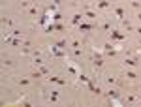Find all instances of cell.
<instances>
[{
	"mask_svg": "<svg viewBox=\"0 0 141 107\" xmlns=\"http://www.w3.org/2000/svg\"><path fill=\"white\" fill-rule=\"evenodd\" d=\"M109 36H111V39H117V42H122V39L126 38L124 34H120L119 30H111V32H109Z\"/></svg>",
	"mask_w": 141,
	"mask_h": 107,
	"instance_id": "cell-1",
	"label": "cell"
},
{
	"mask_svg": "<svg viewBox=\"0 0 141 107\" xmlns=\"http://www.w3.org/2000/svg\"><path fill=\"white\" fill-rule=\"evenodd\" d=\"M96 8H100V10H107V8H111V2H109V0H98Z\"/></svg>",
	"mask_w": 141,
	"mask_h": 107,
	"instance_id": "cell-2",
	"label": "cell"
},
{
	"mask_svg": "<svg viewBox=\"0 0 141 107\" xmlns=\"http://www.w3.org/2000/svg\"><path fill=\"white\" fill-rule=\"evenodd\" d=\"M83 17H85V13H75L73 17H72V24H79V23H83Z\"/></svg>",
	"mask_w": 141,
	"mask_h": 107,
	"instance_id": "cell-3",
	"label": "cell"
},
{
	"mask_svg": "<svg viewBox=\"0 0 141 107\" xmlns=\"http://www.w3.org/2000/svg\"><path fill=\"white\" fill-rule=\"evenodd\" d=\"M115 15H117L120 21H124V15H126V13H124V8H122V6H117V8H115Z\"/></svg>",
	"mask_w": 141,
	"mask_h": 107,
	"instance_id": "cell-4",
	"label": "cell"
},
{
	"mask_svg": "<svg viewBox=\"0 0 141 107\" xmlns=\"http://www.w3.org/2000/svg\"><path fill=\"white\" fill-rule=\"evenodd\" d=\"M122 64L128 66V68H136V66H137V60H136V58H124Z\"/></svg>",
	"mask_w": 141,
	"mask_h": 107,
	"instance_id": "cell-5",
	"label": "cell"
},
{
	"mask_svg": "<svg viewBox=\"0 0 141 107\" xmlns=\"http://www.w3.org/2000/svg\"><path fill=\"white\" fill-rule=\"evenodd\" d=\"M77 28L83 30V32H87V30H92V24L90 23H79V24H77Z\"/></svg>",
	"mask_w": 141,
	"mask_h": 107,
	"instance_id": "cell-6",
	"label": "cell"
},
{
	"mask_svg": "<svg viewBox=\"0 0 141 107\" xmlns=\"http://www.w3.org/2000/svg\"><path fill=\"white\" fill-rule=\"evenodd\" d=\"M57 100H58V90H51L49 102H51V103H57Z\"/></svg>",
	"mask_w": 141,
	"mask_h": 107,
	"instance_id": "cell-7",
	"label": "cell"
},
{
	"mask_svg": "<svg viewBox=\"0 0 141 107\" xmlns=\"http://www.w3.org/2000/svg\"><path fill=\"white\" fill-rule=\"evenodd\" d=\"M49 81H53L57 85H66V79H60V77H49Z\"/></svg>",
	"mask_w": 141,
	"mask_h": 107,
	"instance_id": "cell-8",
	"label": "cell"
},
{
	"mask_svg": "<svg viewBox=\"0 0 141 107\" xmlns=\"http://www.w3.org/2000/svg\"><path fill=\"white\" fill-rule=\"evenodd\" d=\"M77 79H79L81 83H85V85H89V83H90V79H89L87 75H83V73H79V75H77Z\"/></svg>",
	"mask_w": 141,
	"mask_h": 107,
	"instance_id": "cell-9",
	"label": "cell"
},
{
	"mask_svg": "<svg viewBox=\"0 0 141 107\" xmlns=\"http://www.w3.org/2000/svg\"><path fill=\"white\" fill-rule=\"evenodd\" d=\"M107 96H109V100H117V98H119V92H117V90H109Z\"/></svg>",
	"mask_w": 141,
	"mask_h": 107,
	"instance_id": "cell-10",
	"label": "cell"
},
{
	"mask_svg": "<svg viewBox=\"0 0 141 107\" xmlns=\"http://www.w3.org/2000/svg\"><path fill=\"white\" fill-rule=\"evenodd\" d=\"M102 28H104L105 32H109V30H111V23H109V21H104V23H102Z\"/></svg>",
	"mask_w": 141,
	"mask_h": 107,
	"instance_id": "cell-11",
	"label": "cell"
},
{
	"mask_svg": "<svg viewBox=\"0 0 141 107\" xmlns=\"http://www.w3.org/2000/svg\"><path fill=\"white\" fill-rule=\"evenodd\" d=\"M85 17H87V19H94V17H96V13H94L92 10H87V11H85Z\"/></svg>",
	"mask_w": 141,
	"mask_h": 107,
	"instance_id": "cell-12",
	"label": "cell"
},
{
	"mask_svg": "<svg viewBox=\"0 0 141 107\" xmlns=\"http://www.w3.org/2000/svg\"><path fill=\"white\" fill-rule=\"evenodd\" d=\"M19 85H21V86H26V85H30V79H26V77L19 79Z\"/></svg>",
	"mask_w": 141,
	"mask_h": 107,
	"instance_id": "cell-13",
	"label": "cell"
},
{
	"mask_svg": "<svg viewBox=\"0 0 141 107\" xmlns=\"http://www.w3.org/2000/svg\"><path fill=\"white\" fill-rule=\"evenodd\" d=\"M105 81H107L109 85H115V83H117V77H111V75H107V77H105Z\"/></svg>",
	"mask_w": 141,
	"mask_h": 107,
	"instance_id": "cell-14",
	"label": "cell"
},
{
	"mask_svg": "<svg viewBox=\"0 0 141 107\" xmlns=\"http://www.w3.org/2000/svg\"><path fill=\"white\" fill-rule=\"evenodd\" d=\"M57 47H60V49H66V39H60V42H57Z\"/></svg>",
	"mask_w": 141,
	"mask_h": 107,
	"instance_id": "cell-15",
	"label": "cell"
},
{
	"mask_svg": "<svg viewBox=\"0 0 141 107\" xmlns=\"http://www.w3.org/2000/svg\"><path fill=\"white\" fill-rule=\"evenodd\" d=\"M42 64H43V60L40 56H34V66H42Z\"/></svg>",
	"mask_w": 141,
	"mask_h": 107,
	"instance_id": "cell-16",
	"label": "cell"
},
{
	"mask_svg": "<svg viewBox=\"0 0 141 107\" xmlns=\"http://www.w3.org/2000/svg\"><path fill=\"white\" fill-rule=\"evenodd\" d=\"M126 77L128 79H136L137 75H136V71H126Z\"/></svg>",
	"mask_w": 141,
	"mask_h": 107,
	"instance_id": "cell-17",
	"label": "cell"
},
{
	"mask_svg": "<svg viewBox=\"0 0 141 107\" xmlns=\"http://www.w3.org/2000/svg\"><path fill=\"white\" fill-rule=\"evenodd\" d=\"M32 77H34V79H40V77H43V73H42V71H34Z\"/></svg>",
	"mask_w": 141,
	"mask_h": 107,
	"instance_id": "cell-18",
	"label": "cell"
},
{
	"mask_svg": "<svg viewBox=\"0 0 141 107\" xmlns=\"http://www.w3.org/2000/svg\"><path fill=\"white\" fill-rule=\"evenodd\" d=\"M122 24H124V28H126V30H132V24H130V23H128L126 19H124V21H122Z\"/></svg>",
	"mask_w": 141,
	"mask_h": 107,
	"instance_id": "cell-19",
	"label": "cell"
},
{
	"mask_svg": "<svg viewBox=\"0 0 141 107\" xmlns=\"http://www.w3.org/2000/svg\"><path fill=\"white\" fill-rule=\"evenodd\" d=\"M28 13H30V15H36V13H38V8H36V6H32V8L28 10Z\"/></svg>",
	"mask_w": 141,
	"mask_h": 107,
	"instance_id": "cell-20",
	"label": "cell"
},
{
	"mask_svg": "<svg viewBox=\"0 0 141 107\" xmlns=\"http://www.w3.org/2000/svg\"><path fill=\"white\" fill-rule=\"evenodd\" d=\"M40 71L43 73V75H47V73H49V70H47V68H45V66H43V64L40 66Z\"/></svg>",
	"mask_w": 141,
	"mask_h": 107,
	"instance_id": "cell-21",
	"label": "cell"
},
{
	"mask_svg": "<svg viewBox=\"0 0 141 107\" xmlns=\"http://www.w3.org/2000/svg\"><path fill=\"white\" fill-rule=\"evenodd\" d=\"M72 49H79V42H77V39L72 42Z\"/></svg>",
	"mask_w": 141,
	"mask_h": 107,
	"instance_id": "cell-22",
	"label": "cell"
},
{
	"mask_svg": "<svg viewBox=\"0 0 141 107\" xmlns=\"http://www.w3.org/2000/svg\"><path fill=\"white\" fill-rule=\"evenodd\" d=\"M92 92H94V94H102V88H100V86H94Z\"/></svg>",
	"mask_w": 141,
	"mask_h": 107,
	"instance_id": "cell-23",
	"label": "cell"
},
{
	"mask_svg": "<svg viewBox=\"0 0 141 107\" xmlns=\"http://www.w3.org/2000/svg\"><path fill=\"white\" fill-rule=\"evenodd\" d=\"M137 19H139V21H141V13H139V15H137Z\"/></svg>",
	"mask_w": 141,
	"mask_h": 107,
	"instance_id": "cell-24",
	"label": "cell"
},
{
	"mask_svg": "<svg viewBox=\"0 0 141 107\" xmlns=\"http://www.w3.org/2000/svg\"><path fill=\"white\" fill-rule=\"evenodd\" d=\"M137 32H139V34H141V26H139V28H137Z\"/></svg>",
	"mask_w": 141,
	"mask_h": 107,
	"instance_id": "cell-25",
	"label": "cell"
}]
</instances>
